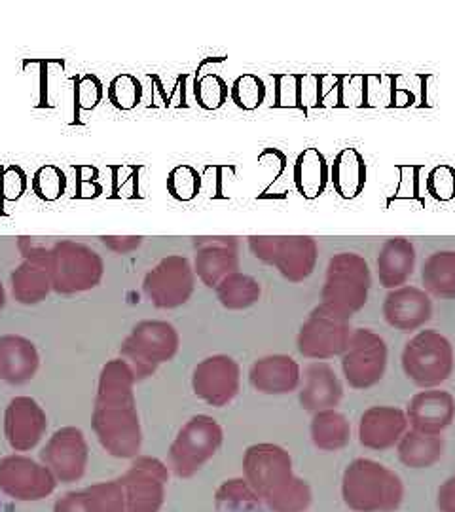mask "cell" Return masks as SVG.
<instances>
[{
  "mask_svg": "<svg viewBox=\"0 0 455 512\" xmlns=\"http://www.w3.org/2000/svg\"><path fill=\"white\" fill-rule=\"evenodd\" d=\"M247 471L256 488L268 497L273 511L306 512L311 505V488L292 475L291 456L272 444H260L247 454Z\"/></svg>",
  "mask_w": 455,
  "mask_h": 512,
  "instance_id": "6da1fadb",
  "label": "cell"
},
{
  "mask_svg": "<svg viewBox=\"0 0 455 512\" xmlns=\"http://www.w3.org/2000/svg\"><path fill=\"white\" fill-rule=\"evenodd\" d=\"M342 497L353 512H393L404 501V484L382 463L357 458L342 476Z\"/></svg>",
  "mask_w": 455,
  "mask_h": 512,
  "instance_id": "7a4b0ae2",
  "label": "cell"
},
{
  "mask_svg": "<svg viewBox=\"0 0 455 512\" xmlns=\"http://www.w3.org/2000/svg\"><path fill=\"white\" fill-rule=\"evenodd\" d=\"M48 272L55 293H86L101 283L105 260L86 243L61 239L50 247Z\"/></svg>",
  "mask_w": 455,
  "mask_h": 512,
  "instance_id": "3957f363",
  "label": "cell"
},
{
  "mask_svg": "<svg viewBox=\"0 0 455 512\" xmlns=\"http://www.w3.org/2000/svg\"><path fill=\"white\" fill-rule=\"evenodd\" d=\"M401 363L412 384L437 389L454 374V346L438 330H421L402 349Z\"/></svg>",
  "mask_w": 455,
  "mask_h": 512,
  "instance_id": "277c9868",
  "label": "cell"
},
{
  "mask_svg": "<svg viewBox=\"0 0 455 512\" xmlns=\"http://www.w3.org/2000/svg\"><path fill=\"white\" fill-rule=\"evenodd\" d=\"M372 287L368 262L357 253H338L328 260L327 279L321 289V304L347 317L363 310Z\"/></svg>",
  "mask_w": 455,
  "mask_h": 512,
  "instance_id": "5b68a950",
  "label": "cell"
},
{
  "mask_svg": "<svg viewBox=\"0 0 455 512\" xmlns=\"http://www.w3.org/2000/svg\"><path fill=\"white\" fill-rule=\"evenodd\" d=\"M247 243L256 260L291 283L306 281L317 268L319 245L311 236H249Z\"/></svg>",
  "mask_w": 455,
  "mask_h": 512,
  "instance_id": "8992f818",
  "label": "cell"
},
{
  "mask_svg": "<svg viewBox=\"0 0 455 512\" xmlns=\"http://www.w3.org/2000/svg\"><path fill=\"white\" fill-rule=\"evenodd\" d=\"M351 334V317L332 310L327 304H319L313 308L298 332L296 346L306 359L328 361L344 355Z\"/></svg>",
  "mask_w": 455,
  "mask_h": 512,
  "instance_id": "52a82bcc",
  "label": "cell"
},
{
  "mask_svg": "<svg viewBox=\"0 0 455 512\" xmlns=\"http://www.w3.org/2000/svg\"><path fill=\"white\" fill-rule=\"evenodd\" d=\"M387 344L374 330H353L342 355V372L353 389H370L380 384L387 370Z\"/></svg>",
  "mask_w": 455,
  "mask_h": 512,
  "instance_id": "ba28073f",
  "label": "cell"
},
{
  "mask_svg": "<svg viewBox=\"0 0 455 512\" xmlns=\"http://www.w3.org/2000/svg\"><path fill=\"white\" fill-rule=\"evenodd\" d=\"M196 289V272L192 262L182 255L162 258L143 281L148 300L162 310L184 306Z\"/></svg>",
  "mask_w": 455,
  "mask_h": 512,
  "instance_id": "9c48e42d",
  "label": "cell"
},
{
  "mask_svg": "<svg viewBox=\"0 0 455 512\" xmlns=\"http://www.w3.org/2000/svg\"><path fill=\"white\" fill-rule=\"evenodd\" d=\"M179 349V334L164 321H145L129 338L124 351L139 361V374L150 372L154 365L175 357Z\"/></svg>",
  "mask_w": 455,
  "mask_h": 512,
  "instance_id": "30bf717a",
  "label": "cell"
},
{
  "mask_svg": "<svg viewBox=\"0 0 455 512\" xmlns=\"http://www.w3.org/2000/svg\"><path fill=\"white\" fill-rule=\"evenodd\" d=\"M194 272L209 289H217L220 281L239 272V241L232 236L224 238H194Z\"/></svg>",
  "mask_w": 455,
  "mask_h": 512,
  "instance_id": "8fae6325",
  "label": "cell"
},
{
  "mask_svg": "<svg viewBox=\"0 0 455 512\" xmlns=\"http://www.w3.org/2000/svg\"><path fill=\"white\" fill-rule=\"evenodd\" d=\"M194 393L205 403L224 406L239 391V366L232 357L215 355L201 361L194 372Z\"/></svg>",
  "mask_w": 455,
  "mask_h": 512,
  "instance_id": "7c38bea8",
  "label": "cell"
},
{
  "mask_svg": "<svg viewBox=\"0 0 455 512\" xmlns=\"http://www.w3.org/2000/svg\"><path fill=\"white\" fill-rule=\"evenodd\" d=\"M222 442V429L219 423L209 416H196L186 423L179 440L175 442L173 456L184 469L192 473L205 459L211 458Z\"/></svg>",
  "mask_w": 455,
  "mask_h": 512,
  "instance_id": "4fadbf2b",
  "label": "cell"
},
{
  "mask_svg": "<svg viewBox=\"0 0 455 512\" xmlns=\"http://www.w3.org/2000/svg\"><path fill=\"white\" fill-rule=\"evenodd\" d=\"M383 319L389 327L401 332H414L433 319V300L419 287L404 285L389 291L383 300Z\"/></svg>",
  "mask_w": 455,
  "mask_h": 512,
  "instance_id": "5bb4252c",
  "label": "cell"
},
{
  "mask_svg": "<svg viewBox=\"0 0 455 512\" xmlns=\"http://www.w3.org/2000/svg\"><path fill=\"white\" fill-rule=\"evenodd\" d=\"M406 418L412 431L425 435H442L455 420V399L442 389H425L416 393L408 408Z\"/></svg>",
  "mask_w": 455,
  "mask_h": 512,
  "instance_id": "9a60e30c",
  "label": "cell"
},
{
  "mask_svg": "<svg viewBox=\"0 0 455 512\" xmlns=\"http://www.w3.org/2000/svg\"><path fill=\"white\" fill-rule=\"evenodd\" d=\"M406 412L395 406H372L359 421V442L368 450L385 452L395 448L408 431Z\"/></svg>",
  "mask_w": 455,
  "mask_h": 512,
  "instance_id": "2e32d148",
  "label": "cell"
},
{
  "mask_svg": "<svg viewBox=\"0 0 455 512\" xmlns=\"http://www.w3.org/2000/svg\"><path fill=\"white\" fill-rule=\"evenodd\" d=\"M344 399V385L336 376L334 368L317 361L306 368L304 387L300 391V404L308 412H323V410H336V406Z\"/></svg>",
  "mask_w": 455,
  "mask_h": 512,
  "instance_id": "e0dca14e",
  "label": "cell"
},
{
  "mask_svg": "<svg viewBox=\"0 0 455 512\" xmlns=\"http://www.w3.org/2000/svg\"><path fill=\"white\" fill-rule=\"evenodd\" d=\"M376 270L383 289H401L416 270V247L408 238L387 239L376 260Z\"/></svg>",
  "mask_w": 455,
  "mask_h": 512,
  "instance_id": "ac0fdd59",
  "label": "cell"
},
{
  "mask_svg": "<svg viewBox=\"0 0 455 512\" xmlns=\"http://www.w3.org/2000/svg\"><path fill=\"white\" fill-rule=\"evenodd\" d=\"M300 366L289 355H270L251 368V384L266 395H285L298 389Z\"/></svg>",
  "mask_w": 455,
  "mask_h": 512,
  "instance_id": "d6986e66",
  "label": "cell"
},
{
  "mask_svg": "<svg viewBox=\"0 0 455 512\" xmlns=\"http://www.w3.org/2000/svg\"><path fill=\"white\" fill-rule=\"evenodd\" d=\"M292 181L304 200H317L330 183V164L319 148H304L292 169Z\"/></svg>",
  "mask_w": 455,
  "mask_h": 512,
  "instance_id": "ffe728a7",
  "label": "cell"
},
{
  "mask_svg": "<svg viewBox=\"0 0 455 512\" xmlns=\"http://www.w3.org/2000/svg\"><path fill=\"white\" fill-rule=\"evenodd\" d=\"M368 167L357 148H342L330 164V183L342 200H355L364 192Z\"/></svg>",
  "mask_w": 455,
  "mask_h": 512,
  "instance_id": "44dd1931",
  "label": "cell"
},
{
  "mask_svg": "<svg viewBox=\"0 0 455 512\" xmlns=\"http://www.w3.org/2000/svg\"><path fill=\"white\" fill-rule=\"evenodd\" d=\"M38 366L37 351L31 342L19 336L0 340V376L12 384L33 378Z\"/></svg>",
  "mask_w": 455,
  "mask_h": 512,
  "instance_id": "7402d4cb",
  "label": "cell"
},
{
  "mask_svg": "<svg viewBox=\"0 0 455 512\" xmlns=\"http://www.w3.org/2000/svg\"><path fill=\"white\" fill-rule=\"evenodd\" d=\"M12 294L19 304H38L52 291V279L48 272V264L23 260L10 275Z\"/></svg>",
  "mask_w": 455,
  "mask_h": 512,
  "instance_id": "603a6c76",
  "label": "cell"
},
{
  "mask_svg": "<svg viewBox=\"0 0 455 512\" xmlns=\"http://www.w3.org/2000/svg\"><path fill=\"white\" fill-rule=\"evenodd\" d=\"M444 448L446 442L440 435H425L418 431H406L397 444L402 465L410 469H429L437 465L444 456Z\"/></svg>",
  "mask_w": 455,
  "mask_h": 512,
  "instance_id": "cb8c5ba5",
  "label": "cell"
},
{
  "mask_svg": "<svg viewBox=\"0 0 455 512\" xmlns=\"http://www.w3.org/2000/svg\"><path fill=\"white\" fill-rule=\"evenodd\" d=\"M311 440L321 452H340L351 440V423L338 410H323L313 414Z\"/></svg>",
  "mask_w": 455,
  "mask_h": 512,
  "instance_id": "d4e9b609",
  "label": "cell"
},
{
  "mask_svg": "<svg viewBox=\"0 0 455 512\" xmlns=\"http://www.w3.org/2000/svg\"><path fill=\"white\" fill-rule=\"evenodd\" d=\"M423 291L437 298L455 300V251H437L421 266Z\"/></svg>",
  "mask_w": 455,
  "mask_h": 512,
  "instance_id": "484cf974",
  "label": "cell"
},
{
  "mask_svg": "<svg viewBox=\"0 0 455 512\" xmlns=\"http://www.w3.org/2000/svg\"><path fill=\"white\" fill-rule=\"evenodd\" d=\"M217 298L226 310L239 311L247 310L255 306L260 300L262 287L253 275L236 274L228 275L217 285Z\"/></svg>",
  "mask_w": 455,
  "mask_h": 512,
  "instance_id": "4316f807",
  "label": "cell"
},
{
  "mask_svg": "<svg viewBox=\"0 0 455 512\" xmlns=\"http://www.w3.org/2000/svg\"><path fill=\"white\" fill-rule=\"evenodd\" d=\"M167 192L177 202H192L201 192L200 171L194 165L181 164L167 175Z\"/></svg>",
  "mask_w": 455,
  "mask_h": 512,
  "instance_id": "83f0119b",
  "label": "cell"
},
{
  "mask_svg": "<svg viewBox=\"0 0 455 512\" xmlns=\"http://www.w3.org/2000/svg\"><path fill=\"white\" fill-rule=\"evenodd\" d=\"M230 99L237 109L256 110L266 101V84L256 74H241L230 86Z\"/></svg>",
  "mask_w": 455,
  "mask_h": 512,
  "instance_id": "f1b7e54d",
  "label": "cell"
},
{
  "mask_svg": "<svg viewBox=\"0 0 455 512\" xmlns=\"http://www.w3.org/2000/svg\"><path fill=\"white\" fill-rule=\"evenodd\" d=\"M107 97L114 109L133 110L143 101V84L135 74H118L110 80Z\"/></svg>",
  "mask_w": 455,
  "mask_h": 512,
  "instance_id": "f546056e",
  "label": "cell"
},
{
  "mask_svg": "<svg viewBox=\"0 0 455 512\" xmlns=\"http://www.w3.org/2000/svg\"><path fill=\"white\" fill-rule=\"evenodd\" d=\"M33 194L42 202H57L67 190V175L54 164L38 167L31 179Z\"/></svg>",
  "mask_w": 455,
  "mask_h": 512,
  "instance_id": "4dcf8cb0",
  "label": "cell"
},
{
  "mask_svg": "<svg viewBox=\"0 0 455 512\" xmlns=\"http://www.w3.org/2000/svg\"><path fill=\"white\" fill-rule=\"evenodd\" d=\"M194 97L201 109L219 110L228 103L230 86L220 74H203L194 82Z\"/></svg>",
  "mask_w": 455,
  "mask_h": 512,
  "instance_id": "1f68e13d",
  "label": "cell"
},
{
  "mask_svg": "<svg viewBox=\"0 0 455 512\" xmlns=\"http://www.w3.org/2000/svg\"><path fill=\"white\" fill-rule=\"evenodd\" d=\"M427 194L440 203L455 200V167L454 165L438 164L427 173L425 179Z\"/></svg>",
  "mask_w": 455,
  "mask_h": 512,
  "instance_id": "d6a6232c",
  "label": "cell"
},
{
  "mask_svg": "<svg viewBox=\"0 0 455 512\" xmlns=\"http://www.w3.org/2000/svg\"><path fill=\"white\" fill-rule=\"evenodd\" d=\"M105 97V86L95 74H82L74 78V109L93 110L99 107V103Z\"/></svg>",
  "mask_w": 455,
  "mask_h": 512,
  "instance_id": "836d02e7",
  "label": "cell"
},
{
  "mask_svg": "<svg viewBox=\"0 0 455 512\" xmlns=\"http://www.w3.org/2000/svg\"><path fill=\"white\" fill-rule=\"evenodd\" d=\"M275 82V109H298L300 105V92H298V74L283 73L273 76Z\"/></svg>",
  "mask_w": 455,
  "mask_h": 512,
  "instance_id": "e575fe53",
  "label": "cell"
},
{
  "mask_svg": "<svg viewBox=\"0 0 455 512\" xmlns=\"http://www.w3.org/2000/svg\"><path fill=\"white\" fill-rule=\"evenodd\" d=\"M338 107H366V74H342Z\"/></svg>",
  "mask_w": 455,
  "mask_h": 512,
  "instance_id": "d590c367",
  "label": "cell"
},
{
  "mask_svg": "<svg viewBox=\"0 0 455 512\" xmlns=\"http://www.w3.org/2000/svg\"><path fill=\"white\" fill-rule=\"evenodd\" d=\"M298 92L304 114H308L311 109H325L321 93V74L298 73Z\"/></svg>",
  "mask_w": 455,
  "mask_h": 512,
  "instance_id": "8d00e7d4",
  "label": "cell"
},
{
  "mask_svg": "<svg viewBox=\"0 0 455 512\" xmlns=\"http://www.w3.org/2000/svg\"><path fill=\"white\" fill-rule=\"evenodd\" d=\"M29 188V179L27 173L18 167V165H10L2 171L0 175V196L6 202H16L19 200Z\"/></svg>",
  "mask_w": 455,
  "mask_h": 512,
  "instance_id": "74e56055",
  "label": "cell"
},
{
  "mask_svg": "<svg viewBox=\"0 0 455 512\" xmlns=\"http://www.w3.org/2000/svg\"><path fill=\"white\" fill-rule=\"evenodd\" d=\"M143 239V236H103L101 243L114 255H129L143 245Z\"/></svg>",
  "mask_w": 455,
  "mask_h": 512,
  "instance_id": "f35d334b",
  "label": "cell"
},
{
  "mask_svg": "<svg viewBox=\"0 0 455 512\" xmlns=\"http://www.w3.org/2000/svg\"><path fill=\"white\" fill-rule=\"evenodd\" d=\"M437 509L440 512H455V475L438 488Z\"/></svg>",
  "mask_w": 455,
  "mask_h": 512,
  "instance_id": "ab89813d",
  "label": "cell"
},
{
  "mask_svg": "<svg viewBox=\"0 0 455 512\" xmlns=\"http://www.w3.org/2000/svg\"><path fill=\"white\" fill-rule=\"evenodd\" d=\"M416 103V97L410 90L404 88H397L393 90V99H391V107H410Z\"/></svg>",
  "mask_w": 455,
  "mask_h": 512,
  "instance_id": "60d3db41",
  "label": "cell"
},
{
  "mask_svg": "<svg viewBox=\"0 0 455 512\" xmlns=\"http://www.w3.org/2000/svg\"><path fill=\"white\" fill-rule=\"evenodd\" d=\"M6 304V291H4V285H2V279H0V310L4 308Z\"/></svg>",
  "mask_w": 455,
  "mask_h": 512,
  "instance_id": "b9f144b4",
  "label": "cell"
}]
</instances>
